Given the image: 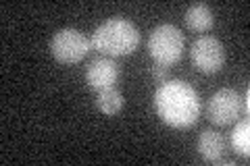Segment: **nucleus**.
Returning <instances> with one entry per match:
<instances>
[{
    "label": "nucleus",
    "mask_w": 250,
    "mask_h": 166,
    "mask_svg": "<svg viewBox=\"0 0 250 166\" xmlns=\"http://www.w3.org/2000/svg\"><path fill=\"white\" fill-rule=\"evenodd\" d=\"M148 52L156 65H175L184 52V34L175 25H159L148 37Z\"/></svg>",
    "instance_id": "7ed1b4c3"
},
{
    "label": "nucleus",
    "mask_w": 250,
    "mask_h": 166,
    "mask_svg": "<svg viewBox=\"0 0 250 166\" xmlns=\"http://www.w3.org/2000/svg\"><path fill=\"white\" fill-rule=\"evenodd\" d=\"M152 77H154V81L156 83H165V81H169V67H165V65H156L154 62V67H152Z\"/></svg>",
    "instance_id": "f8f14e48"
},
{
    "label": "nucleus",
    "mask_w": 250,
    "mask_h": 166,
    "mask_svg": "<svg viewBox=\"0 0 250 166\" xmlns=\"http://www.w3.org/2000/svg\"><path fill=\"white\" fill-rule=\"evenodd\" d=\"M154 110L161 121L173 129H190L198 121L200 98L182 79H169L154 93Z\"/></svg>",
    "instance_id": "f257e3e1"
},
{
    "label": "nucleus",
    "mask_w": 250,
    "mask_h": 166,
    "mask_svg": "<svg viewBox=\"0 0 250 166\" xmlns=\"http://www.w3.org/2000/svg\"><path fill=\"white\" fill-rule=\"evenodd\" d=\"M192 65L200 73L213 75L219 73L225 65V48L217 37L202 36L192 44Z\"/></svg>",
    "instance_id": "39448f33"
},
{
    "label": "nucleus",
    "mask_w": 250,
    "mask_h": 166,
    "mask_svg": "<svg viewBox=\"0 0 250 166\" xmlns=\"http://www.w3.org/2000/svg\"><path fill=\"white\" fill-rule=\"evenodd\" d=\"M92 46L108 58L127 56L140 46V31L127 19H108L92 34Z\"/></svg>",
    "instance_id": "f03ea898"
},
{
    "label": "nucleus",
    "mask_w": 250,
    "mask_h": 166,
    "mask_svg": "<svg viewBox=\"0 0 250 166\" xmlns=\"http://www.w3.org/2000/svg\"><path fill=\"white\" fill-rule=\"evenodd\" d=\"M213 23H215L213 11H210L208 4H205V2L192 4L190 9L186 11V25H188V29L202 34V31H208L210 27H213Z\"/></svg>",
    "instance_id": "1a4fd4ad"
},
{
    "label": "nucleus",
    "mask_w": 250,
    "mask_h": 166,
    "mask_svg": "<svg viewBox=\"0 0 250 166\" xmlns=\"http://www.w3.org/2000/svg\"><path fill=\"white\" fill-rule=\"evenodd\" d=\"M231 148L238 156L248 158V154H250V123H248V118H244L242 123L236 125V129L231 133Z\"/></svg>",
    "instance_id": "9b49d317"
},
{
    "label": "nucleus",
    "mask_w": 250,
    "mask_h": 166,
    "mask_svg": "<svg viewBox=\"0 0 250 166\" xmlns=\"http://www.w3.org/2000/svg\"><path fill=\"white\" fill-rule=\"evenodd\" d=\"M248 98H250V92L246 90V92H244V100H242V106H244V114H248V110H250V100H248Z\"/></svg>",
    "instance_id": "ddd939ff"
},
{
    "label": "nucleus",
    "mask_w": 250,
    "mask_h": 166,
    "mask_svg": "<svg viewBox=\"0 0 250 166\" xmlns=\"http://www.w3.org/2000/svg\"><path fill=\"white\" fill-rule=\"evenodd\" d=\"M96 106H98L100 112L106 114V116H113L117 112H121V108H123V93L117 88L98 90V93H96Z\"/></svg>",
    "instance_id": "9d476101"
},
{
    "label": "nucleus",
    "mask_w": 250,
    "mask_h": 166,
    "mask_svg": "<svg viewBox=\"0 0 250 166\" xmlns=\"http://www.w3.org/2000/svg\"><path fill=\"white\" fill-rule=\"evenodd\" d=\"M225 149H228V144H225V137L221 133H217L213 129H205L198 137V152L210 164H221V160L225 158Z\"/></svg>",
    "instance_id": "6e6552de"
},
{
    "label": "nucleus",
    "mask_w": 250,
    "mask_h": 166,
    "mask_svg": "<svg viewBox=\"0 0 250 166\" xmlns=\"http://www.w3.org/2000/svg\"><path fill=\"white\" fill-rule=\"evenodd\" d=\"M242 112V98L236 90H219L213 98L208 100V118L217 127L233 123Z\"/></svg>",
    "instance_id": "423d86ee"
},
{
    "label": "nucleus",
    "mask_w": 250,
    "mask_h": 166,
    "mask_svg": "<svg viewBox=\"0 0 250 166\" xmlns=\"http://www.w3.org/2000/svg\"><path fill=\"white\" fill-rule=\"evenodd\" d=\"M117 77H119V65L108 58V56H100L94 58L90 62L88 71H85V81L92 90H104V88H113Z\"/></svg>",
    "instance_id": "0eeeda50"
},
{
    "label": "nucleus",
    "mask_w": 250,
    "mask_h": 166,
    "mask_svg": "<svg viewBox=\"0 0 250 166\" xmlns=\"http://www.w3.org/2000/svg\"><path fill=\"white\" fill-rule=\"evenodd\" d=\"M92 48V39L80 29H61L50 42V52L61 65H75L85 58Z\"/></svg>",
    "instance_id": "20e7f679"
}]
</instances>
